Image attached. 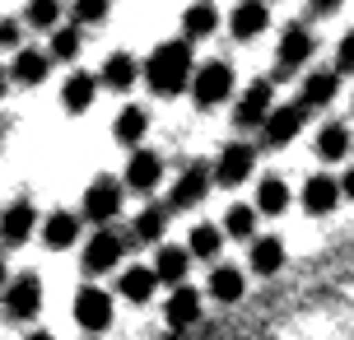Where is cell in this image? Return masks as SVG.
<instances>
[{"label":"cell","instance_id":"cell-28","mask_svg":"<svg viewBox=\"0 0 354 340\" xmlns=\"http://www.w3.org/2000/svg\"><path fill=\"white\" fill-rule=\"evenodd\" d=\"M145 131H149V112L136 108V103H131V108H122V112H117V122H112V135H117L122 144H131V149L145 140Z\"/></svg>","mask_w":354,"mask_h":340},{"label":"cell","instance_id":"cell-36","mask_svg":"<svg viewBox=\"0 0 354 340\" xmlns=\"http://www.w3.org/2000/svg\"><path fill=\"white\" fill-rule=\"evenodd\" d=\"M0 47H5V52L24 47V23H19V19H0Z\"/></svg>","mask_w":354,"mask_h":340},{"label":"cell","instance_id":"cell-5","mask_svg":"<svg viewBox=\"0 0 354 340\" xmlns=\"http://www.w3.org/2000/svg\"><path fill=\"white\" fill-rule=\"evenodd\" d=\"M303 122H308V108H303L299 98H294V103H280V108H270V112H266V122H261V144L284 149V144L303 131Z\"/></svg>","mask_w":354,"mask_h":340},{"label":"cell","instance_id":"cell-16","mask_svg":"<svg viewBox=\"0 0 354 340\" xmlns=\"http://www.w3.org/2000/svg\"><path fill=\"white\" fill-rule=\"evenodd\" d=\"M136 79H140V61L131 52H112L103 61V70H98V84L112 93H126V89H136Z\"/></svg>","mask_w":354,"mask_h":340},{"label":"cell","instance_id":"cell-40","mask_svg":"<svg viewBox=\"0 0 354 340\" xmlns=\"http://www.w3.org/2000/svg\"><path fill=\"white\" fill-rule=\"evenodd\" d=\"M5 89H10V70L0 66V98H5Z\"/></svg>","mask_w":354,"mask_h":340},{"label":"cell","instance_id":"cell-30","mask_svg":"<svg viewBox=\"0 0 354 340\" xmlns=\"http://www.w3.org/2000/svg\"><path fill=\"white\" fill-rule=\"evenodd\" d=\"M80 47H84V33H80V23H56L47 56H52V61H75V56H80Z\"/></svg>","mask_w":354,"mask_h":340},{"label":"cell","instance_id":"cell-32","mask_svg":"<svg viewBox=\"0 0 354 340\" xmlns=\"http://www.w3.org/2000/svg\"><path fill=\"white\" fill-rule=\"evenodd\" d=\"M24 23L37 28V33H52L56 23H61V0H28L24 5Z\"/></svg>","mask_w":354,"mask_h":340},{"label":"cell","instance_id":"cell-6","mask_svg":"<svg viewBox=\"0 0 354 340\" xmlns=\"http://www.w3.org/2000/svg\"><path fill=\"white\" fill-rule=\"evenodd\" d=\"M117 210H122V182L112 178V173L93 178V182H88V191H84V210H80V215L93 219V224H112Z\"/></svg>","mask_w":354,"mask_h":340},{"label":"cell","instance_id":"cell-33","mask_svg":"<svg viewBox=\"0 0 354 340\" xmlns=\"http://www.w3.org/2000/svg\"><path fill=\"white\" fill-rule=\"evenodd\" d=\"M252 233H257V205H229V215H224V238L248 243Z\"/></svg>","mask_w":354,"mask_h":340},{"label":"cell","instance_id":"cell-18","mask_svg":"<svg viewBox=\"0 0 354 340\" xmlns=\"http://www.w3.org/2000/svg\"><path fill=\"white\" fill-rule=\"evenodd\" d=\"M47 70H52V56L47 52H37V47H15V66H10V79H15V84L33 89V84L47 79Z\"/></svg>","mask_w":354,"mask_h":340},{"label":"cell","instance_id":"cell-23","mask_svg":"<svg viewBox=\"0 0 354 340\" xmlns=\"http://www.w3.org/2000/svg\"><path fill=\"white\" fill-rule=\"evenodd\" d=\"M117 289H122V299H131V303H149L154 289H159V275H154V266H126Z\"/></svg>","mask_w":354,"mask_h":340},{"label":"cell","instance_id":"cell-34","mask_svg":"<svg viewBox=\"0 0 354 340\" xmlns=\"http://www.w3.org/2000/svg\"><path fill=\"white\" fill-rule=\"evenodd\" d=\"M163 224H168V210H163V205H145L140 215H136V238H140V243H159Z\"/></svg>","mask_w":354,"mask_h":340},{"label":"cell","instance_id":"cell-21","mask_svg":"<svg viewBox=\"0 0 354 340\" xmlns=\"http://www.w3.org/2000/svg\"><path fill=\"white\" fill-rule=\"evenodd\" d=\"M93 98H98V75H88V70H75L71 79L61 84V103H66V112H88Z\"/></svg>","mask_w":354,"mask_h":340},{"label":"cell","instance_id":"cell-14","mask_svg":"<svg viewBox=\"0 0 354 340\" xmlns=\"http://www.w3.org/2000/svg\"><path fill=\"white\" fill-rule=\"evenodd\" d=\"M210 196V168L205 163H187V173L173 182V210H192Z\"/></svg>","mask_w":354,"mask_h":340},{"label":"cell","instance_id":"cell-7","mask_svg":"<svg viewBox=\"0 0 354 340\" xmlns=\"http://www.w3.org/2000/svg\"><path fill=\"white\" fill-rule=\"evenodd\" d=\"M317 52V37H313V28L308 23H289L280 33V52H275V66H280V75H294L299 66H308V56Z\"/></svg>","mask_w":354,"mask_h":340},{"label":"cell","instance_id":"cell-35","mask_svg":"<svg viewBox=\"0 0 354 340\" xmlns=\"http://www.w3.org/2000/svg\"><path fill=\"white\" fill-rule=\"evenodd\" d=\"M107 10H112V0H75L71 5V19L80 28H93V23H103Z\"/></svg>","mask_w":354,"mask_h":340},{"label":"cell","instance_id":"cell-19","mask_svg":"<svg viewBox=\"0 0 354 340\" xmlns=\"http://www.w3.org/2000/svg\"><path fill=\"white\" fill-rule=\"evenodd\" d=\"M336 93H340V75L336 70H313L308 79H303V89H299V103L313 112V108L336 103Z\"/></svg>","mask_w":354,"mask_h":340},{"label":"cell","instance_id":"cell-12","mask_svg":"<svg viewBox=\"0 0 354 340\" xmlns=\"http://www.w3.org/2000/svg\"><path fill=\"white\" fill-rule=\"evenodd\" d=\"M33 229H37V210L28 200H15V205L0 210V243H5V247H24Z\"/></svg>","mask_w":354,"mask_h":340},{"label":"cell","instance_id":"cell-29","mask_svg":"<svg viewBox=\"0 0 354 340\" xmlns=\"http://www.w3.org/2000/svg\"><path fill=\"white\" fill-rule=\"evenodd\" d=\"M219 247H224V229H219V224H196V229L187 233V252L201 256V261H214Z\"/></svg>","mask_w":354,"mask_h":340},{"label":"cell","instance_id":"cell-25","mask_svg":"<svg viewBox=\"0 0 354 340\" xmlns=\"http://www.w3.org/2000/svg\"><path fill=\"white\" fill-rule=\"evenodd\" d=\"M350 144H354L350 126H345V122H326L317 131V159L336 163V159H345V154H350Z\"/></svg>","mask_w":354,"mask_h":340},{"label":"cell","instance_id":"cell-3","mask_svg":"<svg viewBox=\"0 0 354 340\" xmlns=\"http://www.w3.org/2000/svg\"><path fill=\"white\" fill-rule=\"evenodd\" d=\"M0 308H5V317H10V322H33L37 308H42V280H37V275H19V280H5Z\"/></svg>","mask_w":354,"mask_h":340},{"label":"cell","instance_id":"cell-2","mask_svg":"<svg viewBox=\"0 0 354 340\" xmlns=\"http://www.w3.org/2000/svg\"><path fill=\"white\" fill-rule=\"evenodd\" d=\"M192 103L196 108H219V103H229L233 98V66L229 61H205V66H196L192 70Z\"/></svg>","mask_w":354,"mask_h":340},{"label":"cell","instance_id":"cell-24","mask_svg":"<svg viewBox=\"0 0 354 340\" xmlns=\"http://www.w3.org/2000/svg\"><path fill=\"white\" fill-rule=\"evenodd\" d=\"M243 294H248V280H243V270H238V266L224 261V266L210 270V299H219V303H238Z\"/></svg>","mask_w":354,"mask_h":340},{"label":"cell","instance_id":"cell-9","mask_svg":"<svg viewBox=\"0 0 354 340\" xmlns=\"http://www.w3.org/2000/svg\"><path fill=\"white\" fill-rule=\"evenodd\" d=\"M122 261V238L107 229V224H98V233L84 243V256H80V266H84V275H107V270Z\"/></svg>","mask_w":354,"mask_h":340},{"label":"cell","instance_id":"cell-4","mask_svg":"<svg viewBox=\"0 0 354 340\" xmlns=\"http://www.w3.org/2000/svg\"><path fill=\"white\" fill-rule=\"evenodd\" d=\"M270 108H275V84L270 79H252L248 89L238 93V103H233V126L238 131H257Z\"/></svg>","mask_w":354,"mask_h":340},{"label":"cell","instance_id":"cell-38","mask_svg":"<svg viewBox=\"0 0 354 340\" xmlns=\"http://www.w3.org/2000/svg\"><path fill=\"white\" fill-rule=\"evenodd\" d=\"M313 5V15H336L340 10V0H308Z\"/></svg>","mask_w":354,"mask_h":340},{"label":"cell","instance_id":"cell-10","mask_svg":"<svg viewBox=\"0 0 354 340\" xmlns=\"http://www.w3.org/2000/svg\"><path fill=\"white\" fill-rule=\"evenodd\" d=\"M75 322L84 331H107L112 326V294L98 285H84L75 294Z\"/></svg>","mask_w":354,"mask_h":340},{"label":"cell","instance_id":"cell-13","mask_svg":"<svg viewBox=\"0 0 354 340\" xmlns=\"http://www.w3.org/2000/svg\"><path fill=\"white\" fill-rule=\"evenodd\" d=\"M163 322L173 326V331H187V326L201 322V294H196L187 280H182V285H173V294H168V308H163Z\"/></svg>","mask_w":354,"mask_h":340},{"label":"cell","instance_id":"cell-31","mask_svg":"<svg viewBox=\"0 0 354 340\" xmlns=\"http://www.w3.org/2000/svg\"><path fill=\"white\" fill-rule=\"evenodd\" d=\"M284 205H289V187L280 178H261V187H257V215H284Z\"/></svg>","mask_w":354,"mask_h":340},{"label":"cell","instance_id":"cell-42","mask_svg":"<svg viewBox=\"0 0 354 340\" xmlns=\"http://www.w3.org/2000/svg\"><path fill=\"white\" fill-rule=\"evenodd\" d=\"M5 280H10V270H5V256H0V289H5Z\"/></svg>","mask_w":354,"mask_h":340},{"label":"cell","instance_id":"cell-15","mask_svg":"<svg viewBox=\"0 0 354 340\" xmlns=\"http://www.w3.org/2000/svg\"><path fill=\"white\" fill-rule=\"evenodd\" d=\"M159 178H163V159L154 154V149H136V154L126 159V178L122 182L131 187V191H145V196H149V191L159 187Z\"/></svg>","mask_w":354,"mask_h":340},{"label":"cell","instance_id":"cell-39","mask_svg":"<svg viewBox=\"0 0 354 340\" xmlns=\"http://www.w3.org/2000/svg\"><path fill=\"white\" fill-rule=\"evenodd\" d=\"M340 196H345V200H354V168L345 173V178H340Z\"/></svg>","mask_w":354,"mask_h":340},{"label":"cell","instance_id":"cell-27","mask_svg":"<svg viewBox=\"0 0 354 340\" xmlns=\"http://www.w3.org/2000/svg\"><path fill=\"white\" fill-rule=\"evenodd\" d=\"M187 266H192V252L187 247H159V256H154L159 285H182L187 280Z\"/></svg>","mask_w":354,"mask_h":340},{"label":"cell","instance_id":"cell-37","mask_svg":"<svg viewBox=\"0 0 354 340\" xmlns=\"http://www.w3.org/2000/svg\"><path fill=\"white\" fill-rule=\"evenodd\" d=\"M336 75H354V33L340 37V47H336Z\"/></svg>","mask_w":354,"mask_h":340},{"label":"cell","instance_id":"cell-22","mask_svg":"<svg viewBox=\"0 0 354 340\" xmlns=\"http://www.w3.org/2000/svg\"><path fill=\"white\" fill-rule=\"evenodd\" d=\"M219 28V10H214L210 0H192L187 10H182V37L196 42V37H210Z\"/></svg>","mask_w":354,"mask_h":340},{"label":"cell","instance_id":"cell-20","mask_svg":"<svg viewBox=\"0 0 354 340\" xmlns=\"http://www.w3.org/2000/svg\"><path fill=\"white\" fill-rule=\"evenodd\" d=\"M80 238V215L75 210H52V215L42 219V243L52 252H66Z\"/></svg>","mask_w":354,"mask_h":340},{"label":"cell","instance_id":"cell-41","mask_svg":"<svg viewBox=\"0 0 354 340\" xmlns=\"http://www.w3.org/2000/svg\"><path fill=\"white\" fill-rule=\"evenodd\" d=\"M28 340H56V336H52V331H33Z\"/></svg>","mask_w":354,"mask_h":340},{"label":"cell","instance_id":"cell-1","mask_svg":"<svg viewBox=\"0 0 354 340\" xmlns=\"http://www.w3.org/2000/svg\"><path fill=\"white\" fill-rule=\"evenodd\" d=\"M192 42L187 37H173V42H159L154 52H149V61L140 66V75L149 79V89L159 93V98H177V93L192 84Z\"/></svg>","mask_w":354,"mask_h":340},{"label":"cell","instance_id":"cell-17","mask_svg":"<svg viewBox=\"0 0 354 340\" xmlns=\"http://www.w3.org/2000/svg\"><path fill=\"white\" fill-rule=\"evenodd\" d=\"M336 200H340V182H336V178L317 173V178H308V182H303L299 205L308 210V215H331V210H336Z\"/></svg>","mask_w":354,"mask_h":340},{"label":"cell","instance_id":"cell-11","mask_svg":"<svg viewBox=\"0 0 354 340\" xmlns=\"http://www.w3.org/2000/svg\"><path fill=\"white\" fill-rule=\"evenodd\" d=\"M270 28V10H266V0H238L229 15V33L238 42H252V37H261Z\"/></svg>","mask_w":354,"mask_h":340},{"label":"cell","instance_id":"cell-8","mask_svg":"<svg viewBox=\"0 0 354 340\" xmlns=\"http://www.w3.org/2000/svg\"><path fill=\"white\" fill-rule=\"evenodd\" d=\"M252 168H257V149H252V144H224L219 159H214V168H210V182L238 187V182L252 178Z\"/></svg>","mask_w":354,"mask_h":340},{"label":"cell","instance_id":"cell-26","mask_svg":"<svg viewBox=\"0 0 354 340\" xmlns=\"http://www.w3.org/2000/svg\"><path fill=\"white\" fill-rule=\"evenodd\" d=\"M248 266L257 270V275H280V270H284V243H280V238H270V233L257 238V243H252Z\"/></svg>","mask_w":354,"mask_h":340},{"label":"cell","instance_id":"cell-43","mask_svg":"<svg viewBox=\"0 0 354 340\" xmlns=\"http://www.w3.org/2000/svg\"><path fill=\"white\" fill-rule=\"evenodd\" d=\"M0 144H5V126H0Z\"/></svg>","mask_w":354,"mask_h":340}]
</instances>
